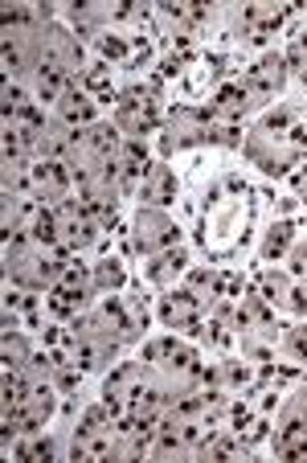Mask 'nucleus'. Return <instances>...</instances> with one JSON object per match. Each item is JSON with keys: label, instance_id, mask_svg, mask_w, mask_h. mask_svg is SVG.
<instances>
[{"label": "nucleus", "instance_id": "f257e3e1", "mask_svg": "<svg viewBox=\"0 0 307 463\" xmlns=\"http://www.w3.org/2000/svg\"><path fill=\"white\" fill-rule=\"evenodd\" d=\"M95 296V279H90V267H74V262H66V271H61V279L50 288V307L58 316H79L82 304Z\"/></svg>", "mask_w": 307, "mask_h": 463}, {"label": "nucleus", "instance_id": "f03ea898", "mask_svg": "<svg viewBox=\"0 0 307 463\" xmlns=\"http://www.w3.org/2000/svg\"><path fill=\"white\" fill-rule=\"evenodd\" d=\"M176 222L168 218L160 205H148V210H140V218H135V250L140 254H160L168 250V246L176 242Z\"/></svg>", "mask_w": 307, "mask_h": 463}, {"label": "nucleus", "instance_id": "7ed1b4c3", "mask_svg": "<svg viewBox=\"0 0 307 463\" xmlns=\"http://www.w3.org/2000/svg\"><path fill=\"white\" fill-rule=\"evenodd\" d=\"M115 128L123 136H132V140H144V131L156 128V103H152V95H144V90L119 95V103H115Z\"/></svg>", "mask_w": 307, "mask_h": 463}, {"label": "nucleus", "instance_id": "20e7f679", "mask_svg": "<svg viewBox=\"0 0 307 463\" xmlns=\"http://www.w3.org/2000/svg\"><path fill=\"white\" fill-rule=\"evenodd\" d=\"M42 61H45V66H58V71H66V74H74L82 66L79 37H74L70 29H61V25H45V33H42Z\"/></svg>", "mask_w": 307, "mask_h": 463}, {"label": "nucleus", "instance_id": "39448f33", "mask_svg": "<svg viewBox=\"0 0 307 463\" xmlns=\"http://www.w3.org/2000/svg\"><path fill=\"white\" fill-rule=\"evenodd\" d=\"M144 361H148L152 369H160V373H176V369H184V365H197V353L184 349L176 336H156V341L144 345Z\"/></svg>", "mask_w": 307, "mask_h": 463}, {"label": "nucleus", "instance_id": "423d86ee", "mask_svg": "<svg viewBox=\"0 0 307 463\" xmlns=\"http://www.w3.org/2000/svg\"><path fill=\"white\" fill-rule=\"evenodd\" d=\"M201 299L193 296V291H168L164 304H160V320L168 324V328H201Z\"/></svg>", "mask_w": 307, "mask_h": 463}, {"label": "nucleus", "instance_id": "0eeeda50", "mask_svg": "<svg viewBox=\"0 0 307 463\" xmlns=\"http://www.w3.org/2000/svg\"><path fill=\"white\" fill-rule=\"evenodd\" d=\"M283 66H287V61L283 58H263L255 66V71L246 74V95L250 99H274L283 90V79H287V71H283Z\"/></svg>", "mask_w": 307, "mask_h": 463}, {"label": "nucleus", "instance_id": "6e6552de", "mask_svg": "<svg viewBox=\"0 0 307 463\" xmlns=\"http://www.w3.org/2000/svg\"><path fill=\"white\" fill-rule=\"evenodd\" d=\"M58 119L70 123L74 131L90 128V119H95V103H90V95H82L79 87H70V90H66V99L58 103Z\"/></svg>", "mask_w": 307, "mask_h": 463}, {"label": "nucleus", "instance_id": "1a4fd4ad", "mask_svg": "<svg viewBox=\"0 0 307 463\" xmlns=\"http://www.w3.org/2000/svg\"><path fill=\"white\" fill-rule=\"evenodd\" d=\"M172 193H176V181H172V173H168L164 165H152L148 173H144L140 197L148 205H168V202H172Z\"/></svg>", "mask_w": 307, "mask_h": 463}, {"label": "nucleus", "instance_id": "9d476101", "mask_svg": "<svg viewBox=\"0 0 307 463\" xmlns=\"http://www.w3.org/2000/svg\"><path fill=\"white\" fill-rule=\"evenodd\" d=\"M246 107H250V95H246V87H221L209 111H213V123H237Z\"/></svg>", "mask_w": 307, "mask_h": 463}, {"label": "nucleus", "instance_id": "9b49d317", "mask_svg": "<svg viewBox=\"0 0 307 463\" xmlns=\"http://www.w3.org/2000/svg\"><path fill=\"white\" fill-rule=\"evenodd\" d=\"M242 21H246V29H250V37H255V42H263L266 33H274V29H279L283 9H274V5H250Z\"/></svg>", "mask_w": 307, "mask_h": 463}, {"label": "nucleus", "instance_id": "f8f14e48", "mask_svg": "<svg viewBox=\"0 0 307 463\" xmlns=\"http://www.w3.org/2000/svg\"><path fill=\"white\" fill-rule=\"evenodd\" d=\"M90 279H95V291H103V296H111V291L123 288V267L115 259H103L90 267Z\"/></svg>", "mask_w": 307, "mask_h": 463}, {"label": "nucleus", "instance_id": "ddd939ff", "mask_svg": "<svg viewBox=\"0 0 307 463\" xmlns=\"http://www.w3.org/2000/svg\"><path fill=\"white\" fill-rule=\"evenodd\" d=\"M29 357H33V353H29V345L21 341L17 328H5V365H9V369H25Z\"/></svg>", "mask_w": 307, "mask_h": 463}, {"label": "nucleus", "instance_id": "4468645a", "mask_svg": "<svg viewBox=\"0 0 307 463\" xmlns=\"http://www.w3.org/2000/svg\"><path fill=\"white\" fill-rule=\"evenodd\" d=\"M17 455H21V459H50V455H53V439L42 435V430H33V435L17 447Z\"/></svg>", "mask_w": 307, "mask_h": 463}, {"label": "nucleus", "instance_id": "2eb2a0df", "mask_svg": "<svg viewBox=\"0 0 307 463\" xmlns=\"http://www.w3.org/2000/svg\"><path fill=\"white\" fill-rule=\"evenodd\" d=\"M291 234H295V230H291V222H279V226H274L271 234H266V246H263L266 259H279V254H287Z\"/></svg>", "mask_w": 307, "mask_h": 463}, {"label": "nucleus", "instance_id": "dca6fc26", "mask_svg": "<svg viewBox=\"0 0 307 463\" xmlns=\"http://www.w3.org/2000/svg\"><path fill=\"white\" fill-rule=\"evenodd\" d=\"M164 17L176 21V25H197L205 17L201 5H164Z\"/></svg>", "mask_w": 307, "mask_h": 463}, {"label": "nucleus", "instance_id": "f3484780", "mask_svg": "<svg viewBox=\"0 0 307 463\" xmlns=\"http://www.w3.org/2000/svg\"><path fill=\"white\" fill-rule=\"evenodd\" d=\"M184 267V250H176V254H168V259H160L156 267H152V279H168L172 271H181Z\"/></svg>", "mask_w": 307, "mask_h": 463}, {"label": "nucleus", "instance_id": "a211bd4d", "mask_svg": "<svg viewBox=\"0 0 307 463\" xmlns=\"http://www.w3.org/2000/svg\"><path fill=\"white\" fill-rule=\"evenodd\" d=\"M98 50H103V58H123V53H127V45H123L119 37L103 33V37H98Z\"/></svg>", "mask_w": 307, "mask_h": 463}, {"label": "nucleus", "instance_id": "6ab92c4d", "mask_svg": "<svg viewBox=\"0 0 307 463\" xmlns=\"http://www.w3.org/2000/svg\"><path fill=\"white\" fill-rule=\"evenodd\" d=\"M287 349L295 353L299 361H307V328H295V333L287 336Z\"/></svg>", "mask_w": 307, "mask_h": 463}]
</instances>
